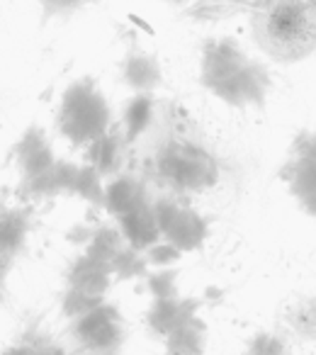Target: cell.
<instances>
[{
	"label": "cell",
	"instance_id": "1",
	"mask_svg": "<svg viewBox=\"0 0 316 355\" xmlns=\"http://www.w3.org/2000/svg\"><path fill=\"white\" fill-rule=\"evenodd\" d=\"M200 85L229 107H263L272 76L234 37H209L200 51Z\"/></svg>",
	"mask_w": 316,
	"mask_h": 355
},
{
	"label": "cell",
	"instance_id": "2",
	"mask_svg": "<svg viewBox=\"0 0 316 355\" xmlns=\"http://www.w3.org/2000/svg\"><path fill=\"white\" fill-rule=\"evenodd\" d=\"M256 46L277 64H299L316 51V0H243Z\"/></svg>",
	"mask_w": 316,
	"mask_h": 355
},
{
	"label": "cell",
	"instance_id": "3",
	"mask_svg": "<svg viewBox=\"0 0 316 355\" xmlns=\"http://www.w3.org/2000/svg\"><path fill=\"white\" fill-rule=\"evenodd\" d=\"M56 129L71 146L85 148L112 129V107L98 80L83 76L61 93Z\"/></svg>",
	"mask_w": 316,
	"mask_h": 355
},
{
	"label": "cell",
	"instance_id": "4",
	"mask_svg": "<svg viewBox=\"0 0 316 355\" xmlns=\"http://www.w3.org/2000/svg\"><path fill=\"white\" fill-rule=\"evenodd\" d=\"M153 212L158 219L161 239L170 241L183 253L200 251L209 236V222L195 207L180 205L173 198L153 200Z\"/></svg>",
	"mask_w": 316,
	"mask_h": 355
},
{
	"label": "cell",
	"instance_id": "5",
	"mask_svg": "<svg viewBox=\"0 0 316 355\" xmlns=\"http://www.w3.org/2000/svg\"><path fill=\"white\" fill-rule=\"evenodd\" d=\"M282 180L297 205L316 219V129L295 139L290 158L282 166Z\"/></svg>",
	"mask_w": 316,
	"mask_h": 355
},
{
	"label": "cell",
	"instance_id": "6",
	"mask_svg": "<svg viewBox=\"0 0 316 355\" xmlns=\"http://www.w3.org/2000/svg\"><path fill=\"white\" fill-rule=\"evenodd\" d=\"M73 336L90 353L117 350L124 340V319L119 306L105 300L100 306L73 321Z\"/></svg>",
	"mask_w": 316,
	"mask_h": 355
},
{
	"label": "cell",
	"instance_id": "7",
	"mask_svg": "<svg viewBox=\"0 0 316 355\" xmlns=\"http://www.w3.org/2000/svg\"><path fill=\"white\" fill-rule=\"evenodd\" d=\"M200 306H202V300H195V297L178 295L168 300H151V306L146 311V326L158 338H166L178 326L200 316Z\"/></svg>",
	"mask_w": 316,
	"mask_h": 355
},
{
	"label": "cell",
	"instance_id": "8",
	"mask_svg": "<svg viewBox=\"0 0 316 355\" xmlns=\"http://www.w3.org/2000/svg\"><path fill=\"white\" fill-rule=\"evenodd\" d=\"M80 163L66 161L59 158L51 168L37 173L30 178H20V198L22 200H51L56 195H69L71 185H73V178L78 173Z\"/></svg>",
	"mask_w": 316,
	"mask_h": 355
},
{
	"label": "cell",
	"instance_id": "9",
	"mask_svg": "<svg viewBox=\"0 0 316 355\" xmlns=\"http://www.w3.org/2000/svg\"><path fill=\"white\" fill-rule=\"evenodd\" d=\"M12 156H15V163H17V168H20L22 178L37 175V173L46 171V168H51L59 161L54 153V146H51V141L46 139L44 129L37 127V124H32V127L17 139V144L12 146Z\"/></svg>",
	"mask_w": 316,
	"mask_h": 355
},
{
	"label": "cell",
	"instance_id": "10",
	"mask_svg": "<svg viewBox=\"0 0 316 355\" xmlns=\"http://www.w3.org/2000/svg\"><path fill=\"white\" fill-rule=\"evenodd\" d=\"M119 76L122 83L127 85L132 93H156L164 83V69L161 61L153 54L143 49H129L127 56L119 64Z\"/></svg>",
	"mask_w": 316,
	"mask_h": 355
},
{
	"label": "cell",
	"instance_id": "11",
	"mask_svg": "<svg viewBox=\"0 0 316 355\" xmlns=\"http://www.w3.org/2000/svg\"><path fill=\"white\" fill-rule=\"evenodd\" d=\"M112 268L107 261H100L88 253H80L69 263L66 270V287H78L90 295H103L107 297V290L112 287Z\"/></svg>",
	"mask_w": 316,
	"mask_h": 355
},
{
	"label": "cell",
	"instance_id": "12",
	"mask_svg": "<svg viewBox=\"0 0 316 355\" xmlns=\"http://www.w3.org/2000/svg\"><path fill=\"white\" fill-rule=\"evenodd\" d=\"M151 202L146 195V185L134 175H112L109 183H105V202L103 209L109 217L119 219L122 214L132 212V209L141 207V205Z\"/></svg>",
	"mask_w": 316,
	"mask_h": 355
},
{
	"label": "cell",
	"instance_id": "13",
	"mask_svg": "<svg viewBox=\"0 0 316 355\" xmlns=\"http://www.w3.org/2000/svg\"><path fill=\"white\" fill-rule=\"evenodd\" d=\"M117 227L122 232L127 246L137 248V251H146L156 241H161V229H158V219L153 212V205L146 202L141 207L132 209V212L122 214L117 219Z\"/></svg>",
	"mask_w": 316,
	"mask_h": 355
},
{
	"label": "cell",
	"instance_id": "14",
	"mask_svg": "<svg viewBox=\"0 0 316 355\" xmlns=\"http://www.w3.org/2000/svg\"><path fill=\"white\" fill-rule=\"evenodd\" d=\"M30 236V212L25 207H8L0 212V258L17 261Z\"/></svg>",
	"mask_w": 316,
	"mask_h": 355
},
{
	"label": "cell",
	"instance_id": "15",
	"mask_svg": "<svg viewBox=\"0 0 316 355\" xmlns=\"http://www.w3.org/2000/svg\"><path fill=\"white\" fill-rule=\"evenodd\" d=\"M124 134H117L114 129H109L107 134H103L100 139H95L90 146H85V158L95 171L103 178H112L122 168V153H124Z\"/></svg>",
	"mask_w": 316,
	"mask_h": 355
},
{
	"label": "cell",
	"instance_id": "16",
	"mask_svg": "<svg viewBox=\"0 0 316 355\" xmlns=\"http://www.w3.org/2000/svg\"><path fill=\"white\" fill-rule=\"evenodd\" d=\"M153 114H156V98H153V93H134L124 103L122 129L127 144H134L141 134L148 132V127L153 124Z\"/></svg>",
	"mask_w": 316,
	"mask_h": 355
},
{
	"label": "cell",
	"instance_id": "17",
	"mask_svg": "<svg viewBox=\"0 0 316 355\" xmlns=\"http://www.w3.org/2000/svg\"><path fill=\"white\" fill-rule=\"evenodd\" d=\"M166 355H204L207 348V324L200 316L178 326L164 338Z\"/></svg>",
	"mask_w": 316,
	"mask_h": 355
},
{
	"label": "cell",
	"instance_id": "18",
	"mask_svg": "<svg viewBox=\"0 0 316 355\" xmlns=\"http://www.w3.org/2000/svg\"><path fill=\"white\" fill-rule=\"evenodd\" d=\"M0 355H66V350L49 334H44L40 326H32L20 338L12 340Z\"/></svg>",
	"mask_w": 316,
	"mask_h": 355
},
{
	"label": "cell",
	"instance_id": "19",
	"mask_svg": "<svg viewBox=\"0 0 316 355\" xmlns=\"http://www.w3.org/2000/svg\"><path fill=\"white\" fill-rule=\"evenodd\" d=\"M183 12L195 22H222L243 15V0H193Z\"/></svg>",
	"mask_w": 316,
	"mask_h": 355
},
{
	"label": "cell",
	"instance_id": "20",
	"mask_svg": "<svg viewBox=\"0 0 316 355\" xmlns=\"http://www.w3.org/2000/svg\"><path fill=\"white\" fill-rule=\"evenodd\" d=\"M109 268H112L114 282H129V280H141L148 275V261L141 251L132 246H122L112 258H109Z\"/></svg>",
	"mask_w": 316,
	"mask_h": 355
},
{
	"label": "cell",
	"instance_id": "21",
	"mask_svg": "<svg viewBox=\"0 0 316 355\" xmlns=\"http://www.w3.org/2000/svg\"><path fill=\"white\" fill-rule=\"evenodd\" d=\"M69 195H76V198H80L83 202L93 205V207H103V202H105V178L100 175L90 163H80Z\"/></svg>",
	"mask_w": 316,
	"mask_h": 355
},
{
	"label": "cell",
	"instance_id": "22",
	"mask_svg": "<svg viewBox=\"0 0 316 355\" xmlns=\"http://www.w3.org/2000/svg\"><path fill=\"white\" fill-rule=\"evenodd\" d=\"M122 246H127V241H124L119 227H112V224H103V227H95L93 229V236H90V241L85 243L83 253H88V256L100 258V261H107L109 263V258H112Z\"/></svg>",
	"mask_w": 316,
	"mask_h": 355
},
{
	"label": "cell",
	"instance_id": "23",
	"mask_svg": "<svg viewBox=\"0 0 316 355\" xmlns=\"http://www.w3.org/2000/svg\"><path fill=\"white\" fill-rule=\"evenodd\" d=\"M107 297L103 295H90L85 290H78V287H66L64 297H61V314L66 319L76 321L80 316H85L88 311H93L95 306H100Z\"/></svg>",
	"mask_w": 316,
	"mask_h": 355
},
{
	"label": "cell",
	"instance_id": "24",
	"mask_svg": "<svg viewBox=\"0 0 316 355\" xmlns=\"http://www.w3.org/2000/svg\"><path fill=\"white\" fill-rule=\"evenodd\" d=\"M98 0H37L42 15V25L54 20H69L76 17L78 12L88 10L90 6H95Z\"/></svg>",
	"mask_w": 316,
	"mask_h": 355
},
{
	"label": "cell",
	"instance_id": "25",
	"mask_svg": "<svg viewBox=\"0 0 316 355\" xmlns=\"http://www.w3.org/2000/svg\"><path fill=\"white\" fill-rule=\"evenodd\" d=\"M146 290L151 300H168V297H178V270L175 268H158V270H148L143 277Z\"/></svg>",
	"mask_w": 316,
	"mask_h": 355
},
{
	"label": "cell",
	"instance_id": "26",
	"mask_svg": "<svg viewBox=\"0 0 316 355\" xmlns=\"http://www.w3.org/2000/svg\"><path fill=\"white\" fill-rule=\"evenodd\" d=\"M287 321L295 329V334H299L301 338L316 340V297L292 306L290 314H287Z\"/></svg>",
	"mask_w": 316,
	"mask_h": 355
},
{
	"label": "cell",
	"instance_id": "27",
	"mask_svg": "<svg viewBox=\"0 0 316 355\" xmlns=\"http://www.w3.org/2000/svg\"><path fill=\"white\" fill-rule=\"evenodd\" d=\"M246 355H290V343L285 336L272 331H258L248 338Z\"/></svg>",
	"mask_w": 316,
	"mask_h": 355
},
{
	"label": "cell",
	"instance_id": "28",
	"mask_svg": "<svg viewBox=\"0 0 316 355\" xmlns=\"http://www.w3.org/2000/svg\"><path fill=\"white\" fill-rule=\"evenodd\" d=\"M143 256H146V261H148V268L158 270V268H175L178 266L180 258H183V251L175 248L170 241H166V239H161V241H156L153 246H148L146 251H143Z\"/></svg>",
	"mask_w": 316,
	"mask_h": 355
},
{
	"label": "cell",
	"instance_id": "29",
	"mask_svg": "<svg viewBox=\"0 0 316 355\" xmlns=\"http://www.w3.org/2000/svg\"><path fill=\"white\" fill-rule=\"evenodd\" d=\"M90 236H93V227H73L69 232V241L73 243V246H83L90 241Z\"/></svg>",
	"mask_w": 316,
	"mask_h": 355
},
{
	"label": "cell",
	"instance_id": "30",
	"mask_svg": "<svg viewBox=\"0 0 316 355\" xmlns=\"http://www.w3.org/2000/svg\"><path fill=\"white\" fill-rule=\"evenodd\" d=\"M166 3H168V6H173V8H183V10H185L193 0H166Z\"/></svg>",
	"mask_w": 316,
	"mask_h": 355
},
{
	"label": "cell",
	"instance_id": "31",
	"mask_svg": "<svg viewBox=\"0 0 316 355\" xmlns=\"http://www.w3.org/2000/svg\"><path fill=\"white\" fill-rule=\"evenodd\" d=\"M3 209H8V205H6V200H3V195H0V212H3Z\"/></svg>",
	"mask_w": 316,
	"mask_h": 355
}]
</instances>
